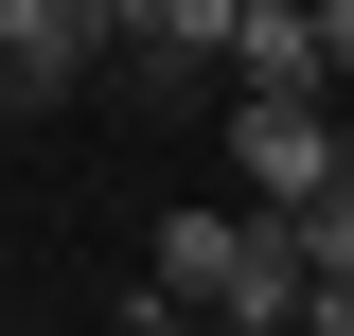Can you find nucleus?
Masks as SVG:
<instances>
[{
    "label": "nucleus",
    "mask_w": 354,
    "mask_h": 336,
    "mask_svg": "<svg viewBox=\"0 0 354 336\" xmlns=\"http://www.w3.org/2000/svg\"><path fill=\"white\" fill-rule=\"evenodd\" d=\"M142 283L177 319H230V336H301V230L283 212H160Z\"/></svg>",
    "instance_id": "obj_1"
},
{
    "label": "nucleus",
    "mask_w": 354,
    "mask_h": 336,
    "mask_svg": "<svg viewBox=\"0 0 354 336\" xmlns=\"http://www.w3.org/2000/svg\"><path fill=\"white\" fill-rule=\"evenodd\" d=\"M319 71H337V88H354V0H319Z\"/></svg>",
    "instance_id": "obj_5"
},
{
    "label": "nucleus",
    "mask_w": 354,
    "mask_h": 336,
    "mask_svg": "<svg viewBox=\"0 0 354 336\" xmlns=\"http://www.w3.org/2000/svg\"><path fill=\"white\" fill-rule=\"evenodd\" d=\"M142 0H0V106H71L88 71H124Z\"/></svg>",
    "instance_id": "obj_2"
},
{
    "label": "nucleus",
    "mask_w": 354,
    "mask_h": 336,
    "mask_svg": "<svg viewBox=\"0 0 354 336\" xmlns=\"http://www.w3.org/2000/svg\"><path fill=\"white\" fill-rule=\"evenodd\" d=\"M248 18H319V0H248Z\"/></svg>",
    "instance_id": "obj_8"
},
{
    "label": "nucleus",
    "mask_w": 354,
    "mask_h": 336,
    "mask_svg": "<svg viewBox=\"0 0 354 336\" xmlns=\"http://www.w3.org/2000/svg\"><path fill=\"white\" fill-rule=\"evenodd\" d=\"M230 160H248V212H283V230H301L319 195H354L337 106H248V88H230Z\"/></svg>",
    "instance_id": "obj_3"
},
{
    "label": "nucleus",
    "mask_w": 354,
    "mask_h": 336,
    "mask_svg": "<svg viewBox=\"0 0 354 336\" xmlns=\"http://www.w3.org/2000/svg\"><path fill=\"white\" fill-rule=\"evenodd\" d=\"M106 336H177V301H160V283H142V301H124V319H106Z\"/></svg>",
    "instance_id": "obj_7"
},
{
    "label": "nucleus",
    "mask_w": 354,
    "mask_h": 336,
    "mask_svg": "<svg viewBox=\"0 0 354 336\" xmlns=\"http://www.w3.org/2000/svg\"><path fill=\"white\" fill-rule=\"evenodd\" d=\"M301 336H354V283H301Z\"/></svg>",
    "instance_id": "obj_6"
},
{
    "label": "nucleus",
    "mask_w": 354,
    "mask_h": 336,
    "mask_svg": "<svg viewBox=\"0 0 354 336\" xmlns=\"http://www.w3.org/2000/svg\"><path fill=\"white\" fill-rule=\"evenodd\" d=\"M301 283H354V195H319V212H301Z\"/></svg>",
    "instance_id": "obj_4"
}]
</instances>
